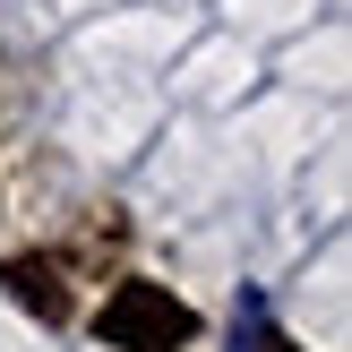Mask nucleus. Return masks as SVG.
I'll return each mask as SVG.
<instances>
[{
	"mask_svg": "<svg viewBox=\"0 0 352 352\" xmlns=\"http://www.w3.org/2000/svg\"><path fill=\"white\" fill-rule=\"evenodd\" d=\"M95 336L112 352H181L189 336H198V309H189L172 284L129 275V284H112V301L95 309Z\"/></svg>",
	"mask_w": 352,
	"mask_h": 352,
	"instance_id": "1",
	"label": "nucleus"
},
{
	"mask_svg": "<svg viewBox=\"0 0 352 352\" xmlns=\"http://www.w3.org/2000/svg\"><path fill=\"white\" fill-rule=\"evenodd\" d=\"M0 284H9V301H26L34 318H69V292H60V267H52V258H9Z\"/></svg>",
	"mask_w": 352,
	"mask_h": 352,
	"instance_id": "2",
	"label": "nucleus"
},
{
	"mask_svg": "<svg viewBox=\"0 0 352 352\" xmlns=\"http://www.w3.org/2000/svg\"><path fill=\"white\" fill-rule=\"evenodd\" d=\"M241 327H250V352H301L292 336H275V327H267V309H258V301H241Z\"/></svg>",
	"mask_w": 352,
	"mask_h": 352,
	"instance_id": "3",
	"label": "nucleus"
}]
</instances>
